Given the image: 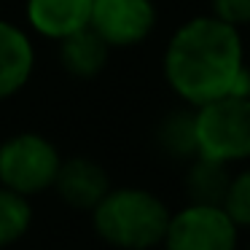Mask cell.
Wrapping results in <instances>:
<instances>
[{
    "instance_id": "1",
    "label": "cell",
    "mask_w": 250,
    "mask_h": 250,
    "mask_svg": "<svg viewBox=\"0 0 250 250\" xmlns=\"http://www.w3.org/2000/svg\"><path fill=\"white\" fill-rule=\"evenodd\" d=\"M245 67L248 65L239 30L212 14L180 24L169 35L162 57L167 86L191 108L231 97L234 83Z\"/></svg>"
},
{
    "instance_id": "2",
    "label": "cell",
    "mask_w": 250,
    "mask_h": 250,
    "mask_svg": "<svg viewBox=\"0 0 250 250\" xmlns=\"http://www.w3.org/2000/svg\"><path fill=\"white\" fill-rule=\"evenodd\" d=\"M94 234L116 250H153L164 242L169 207L153 191L137 186L110 188L92 212Z\"/></svg>"
},
{
    "instance_id": "3",
    "label": "cell",
    "mask_w": 250,
    "mask_h": 250,
    "mask_svg": "<svg viewBox=\"0 0 250 250\" xmlns=\"http://www.w3.org/2000/svg\"><path fill=\"white\" fill-rule=\"evenodd\" d=\"M60 164V148L41 132H14L0 143V186L27 199L54 188Z\"/></svg>"
},
{
    "instance_id": "4",
    "label": "cell",
    "mask_w": 250,
    "mask_h": 250,
    "mask_svg": "<svg viewBox=\"0 0 250 250\" xmlns=\"http://www.w3.org/2000/svg\"><path fill=\"white\" fill-rule=\"evenodd\" d=\"M199 156L223 164L250 159V97H221L196 108Z\"/></svg>"
},
{
    "instance_id": "5",
    "label": "cell",
    "mask_w": 250,
    "mask_h": 250,
    "mask_svg": "<svg viewBox=\"0 0 250 250\" xmlns=\"http://www.w3.org/2000/svg\"><path fill=\"white\" fill-rule=\"evenodd\" d=\"M164 250H237L239 226L221 205H194L172 212Z\"/></svg>"
},
{
    "instance_id": "6",
    "label": "cell",
    "mask_w": 250,
    "mask_h": 250,
    "mask_svg": "<svg viewBox=\"0 0 250 250\" xmlns=\"http://www.w3.org/2000/svg\"><path fill=\"white\" fill-rule=\"evenodd\" d=\"M89 27L110 49H132L156 27L153 0H94Z\"/></svg>"
},
{
    "instance_id": "7",
    "label": "cell",
    "mask_w": 250,
    "mask_h": 250,
    "mask_svg": "<svg viewBox=\"0 0 250 250\" xmlns=\"http://www.w3.org/2000/svg\"><path fill=\"white\" fill-rule=\"evenodd\" d=\"M38 51L24 24L0 17V103L17 97L33 81Z\"/></svg>"
},
{
    "instance_id": "8",
    "label": "cell",
    "mask_w": 250,
    "mask_h": 250,
    "mask_svg": "<svg viewBox=\"0 0 250 250\" xmlns=\"http://www.w3.org/2000/svg\"><path fill=\"white\" fill-rule=\"evenodd\" d=\"M110 188H113L110 175L100 162H94L89 156L62 159L60 172H57V180H54V191L62 199V205H67L70 210L92 212L105 199V194Z\"/></svg>"
},
{
    "instance_id": "9",
    "label": "cell",
    "mask_w": 250,
    "mask_h": 250,
    "mask_svg": "<svg viewBox=\"0 0 250 250\" xmlns=\"http://www.w3.org/2000/svg\"><path fill=\"white\" fill-rule=\"evenodd\" d=\"M94 0H24L27 30L51 43L70 38L92 24Z\"/></svg>"
},
{
    "instance_id": "10",
    "label": "cell",
    "mask_w": 250,
    "mask_h": 250,
    "mask_svg": "<svg viewBox=\"0 0 250 250\" xmlns=\"http://www.w3.org/2000/svg\"><path fill=\"white\" fill-rule=\"evenodd\" d=\"M110 51L113 49L92 27H86L57 43V60L67 76L78 78V81H92L108 67Z\"/></svg>"
},
{
    "instance_id": "11",
    "label": "cell",
    "mask_w": 250,
    "mask_h": 250,
    "mask_svg": "<svg viewBox=\"0 0 250 250\" xmlns=\"http://www.w3.org/2000/svg\"><path fill=\"white\" fill-rule=\"evenodd\" d=\"M156 148L175 162H194L199 156V135H196V108L183 105L175 108L156 124L153 132Z\"/></svg>"
},
{
    "instance_id": "12",
    "label": "cell",
    "mask_w": 250,
    "mask_h": 250,
    "mask_svg": "<svg viewBox=\"0 0 250 250\" xmlns=\"http://www.w3.org/2000/svg\"><path fill=\"white\" fill-rule=\"evenodd\" d=\"M229 183H231L229 164L215 162V159H205V156H196L194 162H188L186 191H188L194 205H221L223 207Z\"/></svg>"
},
{
    "instance_id": "13",
    "label": "cell",
    "mask_w": 250,
    "mask_h": 250,
    "mask_svg": "<svg viewBox=\"0 0 250 250\" xmlns=\"http://www.w3.org/2000/svg\"><path fill=\"white\" fill-rule=\"evenodd\" d=\"M33 221L35 212L27 196L0 186V250L22 242L33 229Z\"/></svg>"
},
{
    "instance_id": "14",
    "label": "cell",
    "mask_w": 250,
    "mask_h": 250,
    "mask_svg": "<svg viewBox=\"0 0 250 250\" xmlns=\"http://www.w3.org/2000/svg\"><path fill=\"white\" fill-rule=\"evenodd\" d=\"M223 210L231 215L237 226H250V167L231 175L226 199H223Z\"/></svg>"
},
{
    "instance_id": "15",
    "label": "cell",
    "mask_w": 250,
    "mask_h": 250,
    "mask_svg": "<svg viewBox=\"0 0 250 250\" xmlns=\"http://www.w3.org/2000/svg\"><path fill=\"white\" fill-rule=\"evenodd\" d=\"M212 17L221 22L231 24V27H245L250 24V0H210Z\"/></svg>"
}]
</instances>
